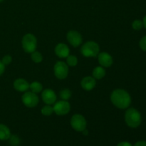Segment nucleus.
I'll use <instances>...</instances> for the list:
<instances>
[{
	"mask_svg": "<svg viewBox=\"0 0 146 146\" xmlns=\"http://www.w3.org/2000/svg\"><path fill=\"white\" fill-rule=\"evenodd\" d=\"M111 101L115 107L120 109L128 108L131 104V96L123 89L114 90L111 95Z\"/></svg>",
	"mask_w": 146,
	"mask_h": 146,
	"instance_id": "nucleus-1",
	"label": "nucleus"
},
{
	"mask_svg": "<svg viewBox=\"0 0 146 146\" xmlns=\"http://www.w3.org/2000/svg\"><path fill=\"white\" fill-rule=\"evenodd\" d=\"M125 121L128 126L133 128H137L141 125L142 121L141 113L135 108H128L125 113Z\"/></svg>",
	"mask_w": 146,
	"mask_h": 146,
	"instance_id": "nucleus-2",
	"label": "nucleus"
},
{
	"mask_svg": "<svg viewBox=\"0 0 146 146\" xmlns=\"http://www.w3.org/2000/svg\"><path fill=\"white\" fill-rule=\"evenodd\" d=\"M100 48L98 44L95 41H87L81 47V52L84 56L87 58L96 57L99 54Z\"/></svg>",
	"mask_w": 146,
	"mask_h": 146,
	"instance_id": "nucleus-3",
	"label": "nucleus"
},
{
	"mask_svg": "<svg viewBox=\"0 0 146 146\" xmlns=\"http://www.w3.org/2000/svg\"><path fill=\"white\" fill-rule=\"evenodd\" d=\"M22 47L25 52L33 53L37 46V40L35 36L31 34H27L22 38Z\"/></svg>",
	"mask_w": 146,
	"mask_h": 146,
	"instance_id": "nucleus-4",
	"label": "nucleus"
},
{
	"mask_svg": "<svg viewBox=\"0 0 146 146\" xmlns=\"http://www.w3.org/2000/svg\"><path fill=\"white\" fill-rule=\"evenodd\" d=\"M86 118L80 114H75L71 119V125L76 131L82 132L86 128Z\"/></svg>",
	"mask_w": 146,
	"mask_h": 146,
	"instance_id": "nucleus-5",
	"label": "nucleus"
},
{
	"mask_svg": "<svg viewBox=\"0 0 146 146\" xmlns=\"http://www.w3.org/2000/svg\"><path fill=\"white\" fill-rule=\"evenodd\" d=\"M54 75L58 79H65L68 74V67L64 61H58L54 67Z\"/></svg>",
	"mask_w": 146,
	"mask_h": 146,
	"instance_id": "nucleus-6",
	"label": "nucleus"
},
{
	"mask_svg": "<svg viewBox=\"0 0 146 146\" xmlns=\"http://www.w3.org/2000/svg\"><path fill=\"white\" fill-rule=\"evenodd\" d=\"M22 102L28 108H34L38 104V97L36 94H34L32 91H27L22 96Z\"/></svg>",
	"mask_w": 146,
	"mask_h": 146,
	"instance_id": "nucleus-7",
	"label": "nucleus"
},
{
	"mask_svg": "<svg viewBox=\"0 0 146 146\" xmlns=\"http://www.w3.org/2000/svg\"><path fill=\"white\" fill-rule=\"evenodd\" d=\"M54 111L56 114L58 115H66L69 113L71 109V106L70 104L66 101H60L56 103L54 105Z\"/></svg>",
	"mask_w": 146,
	"mask_h": 146,
	"instance_id": "nucleus-8",
	"label": "nucleus"
},
{
	"mask_svg": "<svg viewBox=\"0 0 146 146\" xmlns=\"http://www.w3.org/2000/svg\"><path fill=\"white\" fill-rule=\"evenodd\" d=\"M66 38L68 43L74 47H78L82 44V36H81V34L77 31L71 30V31H68Z\"/></svg>",
	"mask_w": 146,
	"mask_h": 146,
	"instance_id": "nucleus-9",
	"label": "nucleus"
},
{
	"mask_svg": "<svg viewBox=\"0 0 146 146\" xmlns=\"http://www.w3.org/2000/svg\"><path fill=\"white\" fill-rule=\"evenodd\" d=\"M41 98H42L43 101L47 105L54 104L56 101V96L55 92L50 88H46L43 91L41 94Z\"/></svg>",
	"mask_w": 146,
	"mask_h": 146,
	"instance_id": "nucleus-10",
	"label": "nucleus"
},
{
	"mask_svg": "<svg viewBox=\"0 0 146 146\" xmlns=\"http://www.w3.org/2000/svg\"><path fill=\"white\" fill-rule=\"evenodd\" d=\"M98 60L100 65L103 67L111 66L113 63V57L107 52H101L98 54Z\"/></svg>",
	"mask_w": 146,
	"mask_h": 146,
	"instance_id": "nucleus-11",
	"label": "nucleus"
},
{
	"mask_svg": "<svg viewBox=\"0 0 146 146\" xmlns=\"http://www.w3.org/2000/svg\"><path fill=\"white\" fill-rule=\"evenodd\" d=\"M81 87L84 90L87 91H91L95 88L96 85V81L94 77L91 76H86L84 77L81 82Z\"/></svg>",
	"mask_w": 146,
	"mask_h": 146,
	"instance_id": "nucleus-12",
	"label": "nucleus"
},
{
	"mask_svg": "<svg viewBox=\"0 0 146 146\" xmlns=\"http://www.w3.org/2000/svg\"><path fill=\"white\" fill-rule=\"evenodd\" d=\"M70 50L68 46L64 43H59L55 47V54L59 58H66L69 55Z\"/></svg>",
	"mask_w": 146,
	"mask_h": 146,
	"instance_id": "nucleus-13",
	"label": "nucleus"
},
{
	"mask_svg": "<svg viewBox=\"0 0 146 146\" xmlns=\"http://www.w3.org/2000/svg\"><path fill=\"white\" fill-rule=\"evenodd\" d=\"M14 88L19 92H25L29 88V84L24 78H17L14 82Z\"/></svg>",
	"mask_w": 146,
	"mask_h": 146,
	"instance_id": "nucleus-14",
	"label": "nucleus"
},
{
	"mask_svg": "<svg viewBox=\"0 0 146 146\" xmlns=\"http://www.w3.org/2000/svg\"><path fill=\"white\" fill-rule=\"evenodd\" d=\"M11 136V132L6 125L0 123V141H7Z\"/></svg>",
	"mask_w": 146,
	"mask_h": 146,
	"instance_id": "nucleus-15",
	"label": "nucleus"
},
{
	"mask_svg": "<svg viewBox=\"0 0 146 146\" xmlns=\"http://www.w3.org/2000/svg\"><path fill=\"white\" fill-rule=\"evenodd\" d=\"M106 76V70L103 66H97L93 71V77L95 79L100 80Z\"/></svg>",
	"mask_w": 146,
	"mask_h": 146,
	"instance_id": "nucleus-16",
	"label": "nucleus"
},
{
	"mask_svg": "<svg viewBox=\"0 0 146 146\" xmlns=\"http://www.w3.org/2000/svg\"><path fill=\"white\" fill-rule=\"evenodd\" d=\"M29 88L33 93L38 94L43 90V86L41 83L38 82V81H34L31 84H29Z\"/></svg>",
	"mask_w": 146,
	"mask_h": 146,
	"instance_id": "nucleus-17",
	"label": "nucleus"
},
{
	"mask_svg": "<svg viewBox=\"0 0 146 146\" xmlns=\"http://www.w3.org/2000/svg\"><path fill=\"white\" fill-rule=\"evenodd\" d=\"M66 64L69 66H76L78 64V58L74 55H68L66 57Z\"/></svg>",
	"mask_w": 146,
	"mask_h": 146,
	"instance_id": "nucleus-18",
	"label": "nucleus"
},
{
	"mask_svg": "<svg viewBox=\"0 0 146 146\" xmlns=\"http://www.w3.org/2000/svg\"><path fill=\"white\" fill-rule=\"evenodd\" d=\"M31 58L32 59V61L38 64V63H41L43 60V56L41 53H39L38 51H34L33 53H31Z\"/></svg>",
	"mask_w": 146,
	"mask_h": 146,
	"instance_id": "nucleus-19",
	"label": "nucleus"
},
{
	"mask_svg": "<svg viewBox=\"0 0 146 146\" xmlns=\"http://www.w3.org/2000/svg\"><path fill=\"white\" fill-rule=\"evenodd\" d=\"M41 112L44 115L48 116V115H51V114L54 112V108H53V107H51L50 105H46L41 108Z\"/></svg>",
	"mask_w": 146,
	"mask_h": 146,
	"instance_id": "nucleus-20",
	"label": "nucleus"
},
{
	"mask_svg": "<svg viewBox=\"0 0 146 146\" xmlns=\"http://www.w3.org/2000/svg\"><path fill=\"white\" fill-rule=\"evenodd\" d=\"M71 96V92L69 89L68 88H65V89L62 90L60 92V97L64 101H67L69 99Z\"/></svg>",
	"mask_w": 146,
	"mask_h": 146,
	"instance_id": "nucleus-21",
	"label": "nucleus"
},
{
	"mask_svg": "<svg viewBox=\"0 0 146 146\" xmlns=\"http://www.w3.org/2000/svg\"><path fill=\"white\" fill-rule=\"evenodd\" d=\"M9 140L10 145L12 146H18L20 143L19 138L16 135H11V136L9 137Z\"/></svg>",
	"mask_w": 146,
	"mask_h": 146,
	"instance_id": "nucleus-22",
	"label": "nucleus"
},
{
	"mask_svg": "<svg viewBox=\"0 0 146 146\" xmlns=\"http://www.w3.org/2000/svg\"><path fill=\"white\" fill-rule=\"evenodd\" d=\"M132 27L134 30H141V29L143 27V21L140 19H136L135 21H133L132 23Z\"/></svg>",
	"mask_w": 146,
	"mask_h": 146,
	"instance_id": "nucleus-23",
	"label": "nucleus"
},
{
	"mask_svg": "<svg viewBox=\"0 0 146 146\" xmlns=\"http://www.w3.org/2000/svg\"><path fill=\"white\" fill-rule=\"evenodd\" d=\"M140 48L143 51H146V36L142 37L139 42Z\"/></svg>",
	"mask_w": 146,
	"mask_h": 146,
	"instance_id": "nucleus-24",
	"label": "nucleus"
},
{
	"mask_svg": "<svg viewBox=\"0 0 146 146\" xmlns=\"http://www.w3.org/2000/svg\"><path fill=\"white\" fill-rule=\"evenodd\" d=\"M11 61H12V58H11V56L10 55L4 56L2 58V60H1L2 63L5 66L9 65V64H11Z\"/></svg>",
	"mask_w": 146,
	"mask_h": 146,
	"instance_id": "nucleus-25",
	"label": "nucleus"
},
{
	"mask_svg": "<svg viewBox=\"0 0 146 146\" xmlns=\"http://www.w3.org/2000/svg\"><path fill=\"white\" fill-rule=\"evenodd\" d=\"M5 71V65L2 63V61H0V76L2 75Z\"/></svg>",
	"mask_w": 146,
	"mask_h": 146,
	"instance_id": "nucleus-26",
	"label": "nucleus"
},
{
	"mask_svg": "<svg viewBox=\"0 0 146 146\" xmlns=\"http://www.w3.org/2000/svg\"><path fill=\"white\" fill-rule=\"evenodd\" d=\"M134 146H146V141H140L135 143Z\"/></svg>",
	"mask_w": 146,
	"mask_h": 146,
	"instance_id": "nucleus-27",
	"label": "nucleus"
},
{
	"mask_svg": "<svg viewBox=\"0 0 146 146\" xmlns=\"http://www.w3.org/2000/svg\"><path fill=\"white\" fill-rule=\"evenodd\" d=\"M117 146H132L131 143L126 142V141H123V142H121L117 145Z\"/></svg>",
	"mask_w": 146,
	"mask_h": 146,
	"instance_id": "nucleus-28",
	"label": "nucleus"
},
{
	"mask_svg": "<svg viewBox=\"0 0 146 146\" xmlns=\"http://www.w3.org/2000/svg\"><path fill=\"white\" fill-rule=\"evenodd\" d=\"M143 27L146 29V15L144 17L143 20Z\"/></svg>",
	"mask_w": 146,
	"mask_h": 146,
	"instance_id": "nucleus-29",
	"label": "nucleus"
},
{
	"mask_svg": "<svg viewBox=\"0 0 146 146\" xmlns=\"http://www.w3.org/2000/svg\"><path fill=\"white\" fill-rule=\"evenodd\" d=\"M82 132H83V134H84V135H88V130H86V128L85 130H84V131H83Z\"/></svg>",
	"mask_w": 146,
	"mask_h": 146,
	"instance_id": "nucleus-30",
	"label": "nucleus"
},
{
	"mask_svg": "<svg viewBox=\"0 0 146 146\" xmlns=\"http://www.w3.org/2000/svg\"><path fill=\"white\" fill-rule=\"evenodd\" d=\"M3 1H4V0H0V2H2Z\"/></svg>",
	"mask_w": 146,
	"mask_h": 146,
	"instance_id": "nucleus-31",
	"label": "nucleus"
}]
</instances>
